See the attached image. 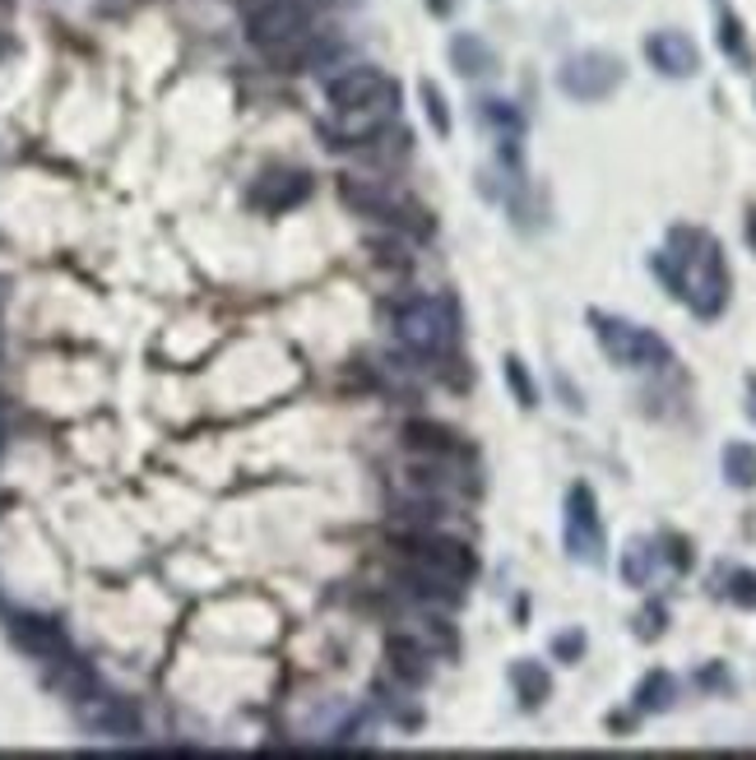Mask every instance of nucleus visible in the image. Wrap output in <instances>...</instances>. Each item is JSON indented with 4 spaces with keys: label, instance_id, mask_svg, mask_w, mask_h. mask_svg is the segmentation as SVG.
Wrapping results in <instances>:
<instances>
[{
    "label": "nucleus",
    "instance_id": "nucleus-1",
    "mask_svg": "<svg viewBox=\"0 0 756 760\" xmlns=\"http://www.w3.org/2000/svg\"><path fill=\"white\" fill-rule=\"evenodd\" d=\"M650 269L659 274V283L673 292L678 302H686L701 320H715L729 302V265L719 241L701 228H673L668 246L650 261Z\"/></svg>",
    "mask_w": 756,
    "mask_h": 760
},
{
    "label": "nucleus",
    "instance_id": "nucleus-2",
    "mask_svg": "<svg viewBox=\"0 0 756 760\" xmlns=\"http://www.w3.org/2000/svg\"><path fill=\"white\" fill-rule=\"evenodd\" d=\"M325 98L335 107V121L325 126V135L339 140L335 149H349L376 140L390 126L394 107H400V84L386 71H376V65H349L335 79H325Z\"/></svg>",
    "mask_w": 756,
    "mask_h": 760
},
{
    "label": "nucleus",
    "instance_id": "nucleus-3",
    "mask_svg": "<svg viewBox=\"0 0 756 760\" xmlns=\"http://www.w3.org/2000/svg\"><path fill=\"white\" fill-rule=\"evenodd\" d=\"M247 42L279 71H298L316 56V5L312 0H247Z\"/></svg>",
    "mask_w": 756,
    "mask_h": 760
},
{
    "label": "nucleus",
    "instance_id": "nucleus-4",
    "mask_svg": "<svg viewBox=\"0 0 756 760\" xmlns=\"http://www.w3.org/2000/svg\"><path fill=\"white\" fill-rule=\"evenodd\" d=\"M394 334L408 353L418 357H445L455 349L459 339V320H455V306L445 297H408L394 306Z\"/></svg>",
    "mask_w": 756,
    "mask_h": 760
},
{
    "label": "nucleus",
    "instance_id": "nucleus-5",
    "mask_svg": "<svg viewBox=\"0 0 756 760\" xmlns=\"http://www.w3.org/2000/svg\"><path fill=\"white\" fill-rule=\"evenodd\" d=\"M590 325L598 343H604V353L617 362V367H631V371H659L673 362V349L655 334L645 330V325H631V320H617L608 311H590Z\"/></svg>",
    "mask_w": 756,
    "mask_h": 760
},
{
    "label": "nucleus",
    "instance_id": "nucleus-6",
    "mask_svg": "<svg viewBox=\"0 0 756 760\" xmlns=\"http://www.w3.org/2000/svg\"><path fill=\"white\" fill-rule=\"evenodd\" d=\"M404 557H408V575H427L441 584H464L478 570L474 552L455 539H441V533H408Z\"/></svg>",
    "mask_w": 756,
    "mask_h": 760
},
{
    "label": "nucleus",
    "instance_id": "nucleus-7",
    "mask_svg": "<svg viewBox=\"0 0 756 760\" xmlns=\"http://www.w3.org/2000/svg\"><path fill=\"white\" fill-rule=\"evenodd\" d=\"M622 79H627V65L613 51H576V56L562 61L557 89L576 102H604L622 89Z\"/></svg>",
    "mask_w": 756,
    "mask_h": 760
},
{
    "label": "nucleus",
    "instance_id": "nucleus-8",
    "mask_svg": "<svg viewBox=\"0 0 756 760\" xmlns=\"http://www.w3.org/2000/svg\"><path fill=\"white\" fill-rule=\"evenodd\" d=\"M566 552L580 566H604V520H598V501L585 482L566 492Z\"/></svg>",
    "mask_w": 756,
    "mask_h": 760
},
{
    "label": "nucleus",
    "instance_id": "nucleus-9",
    "mask_svg": "<svg viewBox=\"0 0 756 760\" xmlns=\"http://www.w3.org/2000/svg\"><path fill=\"white\" fill-rule=\"evenodd\" d=\"M645 56H650V65H655L659 75H668V79H692V75L701 71V51H696V42L686 38V33H678V28L650 33V38H645Z\"/></svg>",
    "mask_w": 756,
    "mask_h": 760
},
{
    "label": "nucleus",
    "instance_id": "nucleus-10",
    "mask_svg": "<svg viewBox=\"0 0 756 760\" xmlns=\"http://www.w3.org/2000/svg\"><path fill=\"white\" fill-rule=\"evenodd\" d=\"M10 641L20 645L24 654H33V659H42V663H56L61 654H71V641H65L61 621L38 617V612H20V617H14L10 621Z\"/></svg>",
    "mask_w": 756,
    "mask_h": 760
},
{
    "label": "nucleus",
    "instance_id": "nucleus-11",
    "mask_svg": "<svg viewBox=\"0 0 756 760\" xmlns=\"http://www.w3.org/2000/svg\"><path fill=\"white\" fill-rule=\"evenodd\" d=\"M312 195V177L306 172H265L261 181L251 186V204L265 214H284Z\"/></svg>",
    "mask_w": 756,
    "mask_h": 760
},
{
    "label": "nucleus",
    "instance_id": "nucleus-12",
    "mask_svg": "<svg viewBox=\"0 0 756 760\" xmlns=\"http://www.w3.org/2000/svg\"><path fill=\"white\" fill-rule=\"evenodd\" d=\"M84 723L102 737H140V710L130 700H116V696H89L84 700Z\"/></svg>",
    "mask_w": 756,
    "mask_h": 760
},
{
    "label": "nucleus",
    "instance_id": "nucleus-13",
    "mask_svg": "<svg viewBox=\"0 0 756 760\" xmlns=\"http://www.w3.org/2000/svg\"><path fill=\"white\" fill-rule=\"evenodd\" d=\"M451 65L464 79H488L496 75V51L478 33H455L451 38Z\"/></svg>",
    "mask_w": 756,
    "mask_h": 760
},
{
    "label": "nucleus",
    "instance_id": "nucleus-14",
    "mask_svg": "<svg viewBox=\"0 0 756 760\" xmlns=\"http://www.w3.org/2000/svg\"><path fill=\"white\" fill-rule=\"evenodd\" d=\"M511 686H515V696H520L525 710H539V705L553 696V677H547V668L534 663V659H520L511 668Z\"/></svg>",
    "mask_w": 756,
    "mask_h": 760
},
{
    "label": "nucleus",
    "instance_id": "nucleus-15",
    "mask_svg": "<svg viewBox=\"0 0 756 760\" xmlns=\"http://www.w3.org/2000/svg\"><path fill=\"white\" fill-rule=\"evenodd\" d=\"M390 668L400 672L408 686H418L427 677V649L418 641H408V635H394L390 641Z\"/></svg>",
    "mask_w": 756,
    "mask_h": 760
},
{
    "label": "nucleus",
    "instance_id": "nucleus-16",
    "mask_svg": "<svg viewBox=\"0 0 756 760\" xmlns=\"http://www.w3.org/2000/svg\"><path fill=\"white\" fill-rule=\"evenodd\" d=\"M404 445L408 451H423V455H455V436L437 422H408L404 427Z\"/></svg>",
    "mask_w": 756,
    "mask_h": 760
},
{
    "label": "nucleus",
    "instance_id": "nucleus-17",
    "mask_svg": "<svg viewBox=\"0 0 756 760\" xmlns=\"http://www.w3.org/2000/svg\"><path fill=\"white\" fill-rule=\"evenodd\" d=\"M673 696H678V686L659 668V672H650V677L641 682V691H635V710H641V714H664L668 705H673Z\"/></svg>",
    "mask_w": 756,
    "mask_h": 760
},
{
    "label": "nucleus",
    "instance_id": "nucleus-18",
    "mask_svg": "<svg viewBox=\"0 0 756 760\" xmlns=\"http://www.w3.org/2000/svg\"><path fill=\"white\" fill-rule=\"evenodd\" d=\"M655 566H659V552L650 547L645 539H635L627 547V557H622V580L631 584V590H645V584L655 580Z\"/></svg>",
    "mask_w": 756,
    "mask_h": 760
},
{
    "label": "nucleus",
    "instance_id": "nucleus-19",
    "mask_svg": "<svg viewBox=\"0 0 756 760\" xmlns=\"http://www.w3.org/2000/svg\"><path fill=\"white\" fill-rule=\"evenodd\" d=\"M724 478L743 492L756 487V445H747V441L724 445Z\"/></svg>",
    "mask_w": 756,
    "mask_h": 760
},
{
    "label": "nucleus",
    "instance_id": "nucleus-20",
    "mask_svg": "<svg viewBox=\"0 0 756 760\" xmlns=\"http://www.w3.org/2000/svg\"><path fill=\"white\" fill-rule=\"evenodd\" d=\"M478 121H483V126H492V130H502V135H520L525 130V116L511 107V102H502V98H483L478 102Z\"/></svg>",
    "mask_w": 756,
    "mask_h": 760
},
{
    "label": "nucleus",
    "instance_id": "nucleus-21",
    "mask_svg": "<svg viewBox=\"0 0 756 760\" xmlns=\"http://www.w3.org/2000/svg\"><path fill=\"white\" fill-rule=\"evenodd\" d=\"M418 93H423V112H427V121H432V130L445 140V135H451V107H445V93L437 89L432 79H427Z\"/></svg>",
    "mask_w": 756,
    "mask_h": 760
},
{
    "label": "nucleus",
    "instance_id": "nucleus-22",
    "mask_svg": "<svg viewBox=\"0 0 756 760\" xmlns=\"http://www.w3.org/2000/svg\"><path fill=\"white\" fill-rule=\"evenodd\" d=\"M506 385L515 400H520V408H539V390H534V380H529L520 357H506Z\"/></svg>",
    "mask_w": 756,
    "mask_h": 760
},
{
    "label": "nucleus",
    "instance_id": "nucleus-23",
    "mask_svg": "<svg viewBox=\"0 0 756 760\" xmlns=\"http://www.w3.org/2000/svg\"><path fill=\"white\" fill-rule=\"evenodd\" d=\"M719 47L729 51L733 61H747V42H743V24L733 20V14H724V20H719Z\"/></svg>",
    "mask_w": 756,
    "mask_h": 760
},
{
    "label": "nucleus",
    "instance_id": "nucleus-24",
    "mask_svg": "<svg viewBox=\"0 0 756 760\" xmlns=\"http://www.w3.org/2000/svg\"><path fill=\"white\" fill-rule=\"evenodd\" d=\"M729 598L738 608H756V575L752 570H733L729 575Z\"/></svg>",
    "mask_w": 756,
    "mask_h": 760
},
{
    "label": "nucleus",
    "instance_id": "nucleus-25",
    "mask_svg": "<svg viewBox=\"0 0 756 760\" xmlns=\"http://www.w3.org/2000/svg\"><path fill=\"white\" fill-rule=\"evenodd\" d=\"M553 654H557L562 663H576L580 654H585V635H580V631H566V635H557V641H553Z\"/></svg>",
    "mask_w": 756,
    "mask_h": 760
},
{
    "label": "nucleus",
    "instance_id": "nucleus-26",
    "mask_svg": "<svg viewBox=\"0 0 756 760\" xmlns=\"http://www.w3.org/2000/svg\"><path fill=\"white\" fill-rule=\"evenodd\" d=\"M664 621H668L664 608H645L641 617H635V635H641V641H655V635L664 631Z\"/></svg>",
    "mask_w": 756,
    "mask_h": 760
},
{
    "label": "nucleus",
    "instance_id": "nucleus-27",
    "mask_svg": "<svg viewBox=\"0 0 756 760\" xmlns=\"http://www.w3.org/2000/svg\"><path fill=\"white\" fill-rule=\"evenodd\" d=\"M747 241H752V251H756V210L747 214Z\"/></svg>",
    "mask_w": 756,
    "mask_h": 760
},
{
    "label": "nucleus",
    "instance_id": "nucleus-28",
    "mask_svg": "<svg viewBox=\"0 0 756 760\" xmlns=\"http://www.w3.org/2000/svg\"><path fill=\"white\" fill-rule=\"evenodd\" d=\"M427 5H432L437 14H445V10H451V0H427Z\"/></svg>",
    "mask_w": 756,
    "mask_h": 760
},
{
    "label": "nucleus",
    "instance_id": "nucleus-29",
    "mask_svg": "<svg viewBox=\"0 0 756 760\" xmlns=\"http://www.w3.org/2000/svg\"><path fill=\"white\" fill-rule=\"evenodd\" d=\"M747 413H752V422H756V385H752V404H747Z\"/></svg>",
    "mask_w": 756,
    "mask_h": 760
}]
</instances>
